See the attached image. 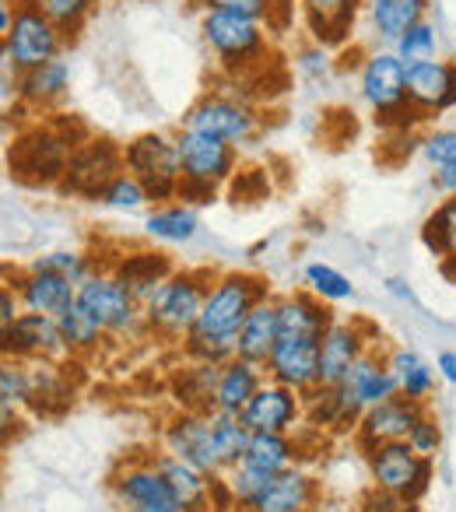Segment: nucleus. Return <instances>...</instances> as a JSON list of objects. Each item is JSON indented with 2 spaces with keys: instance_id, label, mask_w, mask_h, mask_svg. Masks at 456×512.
I'll return each instance as SVG.
<instances>
[{
  "instance_id": "29",
  "label": "nucleus",
  "mask_w": 456,
  "mask_h": 512,
  "mask_svg": "<svg viewBox=\"0 0 456 512\" xmlns=\"http://www.w3.org/2000/svg\"><path fill=\"white\" fill-rule=\"evenodd\" d=\"M428 0H369V18L372 29L386 43H397L400 36L425 22Z\"/></svg>"
},
{
  "instance_id": "12",
  "label": "nucleus",
  "mask_w": 456,
  "mask_h": 512,
  "mask_svg": "<svg viewBox=\"0 0 456 512\" xmlns=\"http://www.w3.org/2000/svg\"><path fill=\"white\" fill-rule=\"evenodd\" d=\"M320 341L323 337H281L264 365L267 376L306 397L320 386Z\"/></svg>"
},
{
  "instance_id": "21",
  "label": "nucleus",
  "mask_w": 456,
  "mask_h": 512,
  "mask_svg": "<svg viewBox=\"0 0 456 512\" xmlns=\"http://www.w3.org/2000/svg\"><path fill=\"white\" fill-rule=\"evenodd\" d=\"M316 502V481L306 470L288 467L285 474H274L257 498L246 505V512H306Z\"/></svg>"
},
{
  "instance_id": "19",
  "label": "nucleus",
  "mask_w": 456,
  "mask_h": 512,
  "mask_svg": "<svg viewBox=\"0 0 456 512\" xmlns=\"http://www.w3.org/2000/svg\"><path fill=\"white\" fill-rule=\"evenodd\" d=\"M67 344L60 334L57 316L22 313L8 330H4V355L8 358H53L64 355Z\"/></svg>"
},
{
  "instance_id": "43",
  "label": "nucleus",
  "mask_w": 456,
  "mask_h": 512,
  "mask_svg": "<svg viewBox=\"0 0 456 512\" xmlns=\"http://www.w3.org/2000/svg\"><path fill=\"white\" fill-rule=\"evenodd\" d=\"M29 400V369H22L18 362H4L0 369V407L11 411L15 404H25Z\"/></svg>"
},
{
  "instance_id": "39",
  "label": "nucleus",
  "mask_w": 456,
  "mask_h": 512,
  "mask_svg": "<svg viewBox=\"0 0 456 512\" xmlns=\"http://www.w3.org/2000/svg\"><path fill=\"white\" fill-rule=\"evenodd\" d=\"M425 246L435 256L456 253V200H446L432 218L425 221Z\"/></svg>"
},
{
  "instance_id": "32",
  "label": "nucleus",
  "mask_w": 456,
  "mask_h": 512,
  "mask_svg": "<svg viewBox=\"0 0 456 512\" xmlns=\"http://www.w3.org/2000/svg\"><path fill=\"white\" fill-rule=\"evenodd\" d=\"M200 228V218L190 204H165L155 207L144 221V232L151 239H162V242H190Z\"/></svg>"
},
{
  "instance_id": "23",
  "label": "nucleus",
  "mask_w": 456,
  "mask_h": 512,
  "mask_svg": "<svg viewBox=\"0 0 456 512\" xmlns=\"http://www.w3.org/2000/svg\"><path fill=\"white\" fill-rule=\"evenodd\" d=\"M362 358V337L351 323H330L320 341V386H341Z\"/></svg>"
},
{
  "instance_id": "4",
  "label": "nucleus",
  "mask_w": 456,
  "mask_h": 512,
  "mask_svg": "<svg viewBox=\"0 0 456 512\" xmlns=\"http://www.w3.org/2000/svg\"><path fill=\"white\" fill-rule=\"evenodd\" d=\"M81 144L64 127H36L11 148V169L18 179L36 186H60L71 165V155Z\"/></svg>"
},
{
  "instance_id": "47",
  "label": "nucleus",
  "mask_w": 456,
  "mask_h": 512,
  "mask_svg": "<svg viewBox=\"0 0 456 512\" xmlns=\"http://www.w3.org/2000/svg\"><path fill=\"white\" fill-rule=\"evenodd\" d=\"M15 320H18V313H15V292H11V288H4V292H0V330H8Z\"/></svg>"
},
{
  "instance_id": "22",
  "label": "nucleus",
  "mask_w": 456,
  "mask_h": 512,
  "mask_svg": "<svg viewBox=\"0 0 456 512\" xmlns=\"http://www.w3.org/2000/svg\"><path fill=\"white\" fill-rule=\"evenodd\" d=\"M264 365L246 362V358H232V362L221 365V379L218 390H214V411L221 414H243L246 404L257 397V390L264 386Z\"/></svg>"
},
{
  "instance_id": "3",
  "label": "nucleus",
  "mask_w": 456,
  "mask_h": 512,
  "mask_svg": "<svg viewBox=\"0 0 456 512\" xmlns=\"http://www.w3.org/2000/svg\"><path fill=\"white\" fill-rule=\"evenodd\" d=\"M207 292H211V285H207L204 274L176 271L144 302V323H148V330L169 337V341H179V337L186 341L193 334V327H197Z\"/></svg>"
},
{
  "instance_id": "27",
  "label": "nucleus",
  "mask_w": 456,
  "mask_h": 512,
  "mask_svg": "<svg viewBox=\"0 0 456 512\" xmlns=\"http://www.w3.org/2000/svg\"><path fill=\"white\" fill-rule=\"evenodd\" d=\"M113 274L123 281V285H127V292L144 306V302H148L151 295L162 288V281H169L176 271H172V264L165 260L162 253H134V256H127V260H120V264L113 267Z\"/></svg>"
},
{
  "instance_id": "35",
  "label": "nucleus",
  "mask_w": 456,
  "mask_h": 512,
  "mask_svg": "<svg viewBox=\"0 0 456 512\" xmlns=\"http://www.w3.org/2000/svg\"><path fill=\"white\" fill-rule=\"evenodd\" d=\"M390 372L397 376V383H400V397H407V400H418V404H425L428 400V393H432V386H435V376H432V369H428L425 362H421L414 351H393L390 355Z\"/></svg>"
},
{
  "instance_id": "50",
  "label": "nucleus",
  "mask_w": 456,
  "mask_h": 512,
  "mask_svg": "<svg viewBox=\"0 0 456 512\" xmlns=\"http://www.w3.org/2000/svg\"><path fill=\"white\" fill-rule=\"evenodd\" d=\"M442 271H446V278H449V281H456V253H449V256H446V264H442Z\"/></svg>"
},
{
  "instance_id": "42",
  "label": "nucleus",
  "mask_w": 456,
  "mask_h": 512,
  "mask_svg": "<svg viewBox=\"0 0 456 512\" xmlns=\"http://www.w3.org/2000/svg\"><path fill=\"white\" fill-rule=\"evenodd\" d=\"M36 271H50V274H60V278L74 281V285H81V281L92 278V267H88V260L81 253H67V249H60V253H50L43 256V260H36Z\"/></svg>"
},
{
  "instance_id": "7",
  "label": "nucleus",
  "mask_w": 456,
  "mask_h": 512,
  "mask_svg": "<svg viewBox=\"0 0 456 512\" xmlns=\"http://www.w3.org/2000/svg\"><path fill=\"white\" fill-rule=\"evenodd\" d=\"M78 306L99 323L106 334H123V330L144 327V306L127 292L116 274H92L78 285Z\"/></svg>"
},
{
  "instance_id": "13",
  "label": "nucleus",
  "mask_w": 456,
  "mask_h": 512,
  "mask_svg": "<svg viewBox=\"0 0 456 512\" xmlns=\"http://www.w3.org/2000/svg\"><path fill=\"white\" fill-rule=\"evenodd\" d=\"M116 498L127 512H186L158 463H130L116 477Z\"/></svg>"
},
{
  "instance_id": "14",
  "label": "nucleus",
  "mask_w": 456,
  "mask_h": 512,
  "mask_svg": "<svg viewBox=\"0 0 456 512\" xmlns=\"http://www.w3.org/2000/svg\"><path fill=\"white\" fill-rule=\"evenodd\" d=\"M362 99L390 120L407 102V64L397 53H372L362 67Z\"/></svg>"
},
{
  "instance_id": "6",
  "label": "nucleus",
  "mask_w": 456,
  "mask_h": 512,
  "mask_svg": "<svg viewBox=\"0 0 456 512\" xmlns=\"http://www.w3.org/2000/svg\"><path fill=\"white\" fill-rule=\"evenodd\" d=\"M67 36L50 22L46 15H39L36 8H29L25 0L15 4V25L4 36V60L15 64L18 74H29L36 67H46L50 60H60Z\"/></svg>"
},
{
  "instance_id": "31",
  "label": "nucleus",
  "mask_w": 456,
  "mask_h": 512,
  "mask_svg": "<svg viewBox=\"0 0 456 512\" xmlns=\"http://www.w3.org/2000/svg\"><path fill=\"white\" fill-rule=\"evenodd\" d=\"M243 467L257 470L264 477L285 474L288 467H295V446L288 439V432H253Z\"/></svg>"
},
{
  "instance_id": "10",
  "label": "nucleus",
  "mask_w": 456,
  "mask_h": 512,
  "mask_svg": "<svg viewBox=\"0 0 456 512\" xmlns=\"http://www.w3.org/2000/svg\"><path fill=\"white\" fill-rule=\"evenodd\" d=\"M120 172H127L123 148H116L113 141H85L71 155V165H67L60 190L74 193V197H85V200H102L106 186L113 183Z\"/></svg>"
},
{
  "instance_id": "40",
  "label": "nucleus",
  "mask_w": 456,
  "mask_h": 512,
  "mask_svg": "<svg viewBox=\"0 0 456 512\" xmlns=\"http://www.w3.org/2000/svg\"><path fill=\"white\" fill-rule=\"evenodd\" d=\"M102 204L116 207V211H137L141 204H148V190H144L134 172H120V176L106 186V193H102Z\"/></svg>"
},
{
  "instance_id": "24",
  "label": "nucleus",
  "mask_w": 456,
  "mask_h": 512,
  "mask_svg": "<svg viewBox=\"0 0 456 512\" xmlns=\"http://www.w3.org/2000/svg\"><path fill=\"white\" fill-rule=\"evenodd\" d=\"M158 470L165 474V481L172 484V491L179 495V502L186 505V512H207L214 509V477L204 474L200 467H193V463L179 460V456H162V460H155Z\"/></svg>"
},
{
  "instance_id": "18",
  "label": "nucleus",
  "mask_w": 456,
  "mask_h": 512,
  "mask_svg": "<svg viewBox=\"0 0 456 512\" xmlns=\"http://www.w3.org/2000/svg\"><path fill=\"white\" fill-rule=\"evenodd\" d=\"M239 418L250 432H292L302 418V393L271 379V383L260 386L257 397L246 404Z\"/></svg>"
},
{
  "instance_id": "30",
  "label": "nucleus",
  "mask_w": 456,
  "mask_h": 512,
  "mask_svg": "<svg viewBox=\"0 0 456 512\" xmlns=\"http://www.w3.org/2000/svg\"><path fill=\"white\" fill-rule=\"evenodd\" d=\"M67 85H71V71L64 60H50L46 67H36L29 74H18V99L25 106H53L57 99H64Z\"/></svg>"
},
{
  "instance_id": "8",
  "label": "nucleus",
  "mask_w": 456,
  "mask_h": 512,
  "mask_svg": "<svg viewBox=\"0 0 456 512\" xmlns=\"http://www.w3.org/2000/svg\"><path fill=\"white\" fill-rule=\"evenodd\" d=\"M369 470L379 491L414 502L425 491L428 477H432V460L414 453L411 442L404 439V442H386V446L369 449Z\"/></svg>"
},
{
  "instance_id": "9",
  "label": "nucleus",
  "mask_w": 456,
  "mask_h": 512,
  "mask_svg": "<svg viewBox=\"0 0 456 512\" xmlns=\"http://www.w3.org/2000/svg\"><path fill=\"white\" fill-rule=\"evenodd\" d=\"M200 32H204V43L218 53L225 67L250 64V60H257L267 46L260 18L228 15V11H204Z\"/></svg>"
},
{
  "instance_id": "36",
  "label": "nucleus",
  "mask_w": 456,
  "mask_h": 512,
  "mask_svg": "<svg viewBox=\"0 0 456 512\" xmlns=\"http://www.w3.org/2000/svg\"><path fill=\"white\" fill-rule=\"evenodd\" d=\"M29 8H36L39 15H46L67 39L78 36L85 29V22L92 18L95 0H25Z\"/></svg>"
},
{
  "instance_id": "1",
  "label": "nucleus",
  "mask_w": 456,
  "mask_h": 512,
  "mask_svg": "<svg viewBox=\"0 0 456 512\" xmlns=\"http://www.w3.org/2000/svg\"><path fill=\"white\" fill-rule=\"evenodd\" d=\"M267 299V285L253 274H221L211 285L200 309V320L193 334L183 341L186 355L193 362L225 365L239 355V330L250 320V313Z\"/></svg>"
},
{
  "instance_id": "11",
  "label": "nucleus",
  "mask_w": 456,
  "mask_h": 512,
  "mask_svg": "<svg viewBox=\"0 0 456 512\" xmlns=\"http://www.w3.org/2000/svg\"><path fill=\"white\" fill-rule=\"evenodd\" d=\"M183 130L207 137H221L228 144H246L257 134V116L246 102L225 99V95H204L197 106L186 113Z\"/></svg>"
},
{
  "instance_id": "49",
  "label": "nucleus",
  "mask_w": 456,
  "mask_h": 512,
  "mask_svg": "<svg viewBox=\"0 0 456 512\" xmlns=\"http://www.w3.org/2000/svg\"><path fill=\"white\" fill-rule=\"evenodd\" d=\"M439 372H442V379H449V383H456V355L453 351H442L439 355Z\"/></svg>"
},
{
  "instance_id": "5",
  "label": "nucleus",
  "mask_w": 456,
  "mask_h": 512,
  "mask_svg": "<svg viewBox=\"0 0 456 512\" xmlns=\"http://www.w3.org/2000/svg\"><path fill=\"white\" fill-rule=\"evenodd\" d=\"M127 172L141 179L148 190V200H176L179 183H183V165H179V148L165 134H141L123 148Z\"/></svg>"
},
{
  "instance_id": "28",
  "label": "nucleus",
  "mask_w": 456,
  "mask_h": 512,
  "mask_svg": "<svg viewBox=\"0 0 456 512\" xmlns=\"http://www.w3.org/2000/svg\"><path fill=\"white\" fill-rule=\"evenodd\" d=\"M344 386L355 393V400L365 407V411L400 393V383H397V376L390 372V365H383L379 358H372V355L358 358L355 369H351L348 379H344Z\"/></svg>"
},
{
  "instance_id": "15",
  "label": "nucleus",
  "mask_w": 456,
  "mask_h": 512,
  "mask_svg": "<svg viewBox=\"0 0 456 512\" xmlns=\"http://www.w3.org/2000/svg\"><path fill=\"white\" fill-rule=\"evenodd\" d=\"M165 446L172 456L193 463L204 474L218 477L221 474V460H218V446H214V425L211 414L200 411H186L183 418H176L165 432Z\"/></svg>"
},
{
  "instance_id": "16",
  "label": "nucleus",
  "mask_w": 456,
  "mask_h": 512,
  "mask_svg": "<svg viewBox=\"0 0 456 512\" xmlns=\"http://www.w3.org/2000/svg\"><path fill=\"white\" fill-rule=\"evenodd\" d=\"M407 102L414 113H442L456 106V60H421L407 67Z\"/></svg>"
},
{
  "instance_id": "37",
  "label": "nucleus",
  "mask_w": 456,
  "mask_h": 512,
  "mask_svg": "<svg viewBox=\"0 0 456 512\" xmlns=\"http://www.w3.org/2000/svg\"><path fill=\"white\" fill-rule=\"evenodd\" d=\"M60 334H64V344H67V351H71V355H85V351L99 348V341H102V334H106V330H102L99 323H95L92 316H88L85 309L74 302V306L60 316Z\"/></svg>"
},
{
  "instance_id": "17",
  "label": "nucleus",
  "mask_w": 456,
  "mask_h": 512,
  "mask_svg": "<svg viewBox=\"0 0 456 512\" xmlns=\"http://www.w3.org/2000/svg\"><path fill=\"white\" fill-rule=\"evenodd\" d=\"M425 404L418 400H407V397H390L383 404L369 407L358 421V442L365 449H376V446H386V442H404L411 435L414 421L421 418Z\"/></svg>"
},
{
  "instance_id": "25",
  "label": "nucleus",
  "mask_w": 456,
  "mask_h": 512,
  "mask_svg": "<svg viewBox=\"0 0 456 512\" xmlns=\"http://www.w3.org/2000/svg\"><path fill=\"white\" fill-rule=\"evenodd\" d=\"M278 323L281 337H323L334 320H330L323 299H316L313 292H299L278 299Z\"/></svg>"
},
{
  "instance_id": "2",
  "label": "nucleus",
  "mask_w": 456,
  "mask_h": 512,
  "mask_svg": "<svg viewBox=\"0 0 456 512\" xmlns=\"http://www.w3.org/2000/svg\"><path fill=\"white\" fill-rule=\"evenodd\" d=\"M176 148L179 165H183V183L176 197L179 204H211L218 186L236 176V144L183 130L176 137Z\"/></svg>"
},
{
  "instance_id": "34",
  "label": "nucleus",
  "mask_w": 456,
  "mask_h": 512,
  "mask_svg": "<svg viewBox=\"0 0 456 512\" xmlns=\"http://www.w3.org/2000/svg\"><path fill=\"white\" fill-rule=\"evenodd\" d=\"M302 4H306L309 25H313L323 43H337L358 8V0H302Z\"/></svg>"
},
{
  "instance_id": "41",
  "label": "nucleus",
  "mask_w": 456,
  "mask_h": 512,
  "mask_svg": "<svg viewBox=\"0 0 456 512\" xmlns=\"http://www.w3.org/2000/svg\"><path fill=\"white\" fill-rule=\"evenodd\" d=\"M393 53H397L407 67L421 64V60H435V29L428 22L414 25L407 36H400L397 43H393Z\"/></svg>"
},
{
  "instance_id": "45",
  "label": "nucleus",
  "mask_w": 456,
  "mask_h": 512,
  "mask_svg": "<svg viewBox=\"0 0 456 512\" xmlns=\"http://www.w3.org/2000/svg\"><path fill=\"white\" fill-rule=\"evenodd\" d=\"M421 151H425V158L435 165V169L456 165V130H439V134L425 137V141H421Z\"/></svg>"
},
{
  "instance_id": "44",
  "label": "nucleus",
  "mask_w": 456,
  "mask_h": 512,
  "mask_svg": "<svg viewBox=\"0 0 456 512\" xmlns=\"http://www.w3.org/2000/svg\"><path fill=\"white\" fill-rule=\"evenodd\" d=\"M407 442H411L414 453H421V456H428V460H432L435 449H439V442H442L439 421H435L428 411H421V418L414 421V428H411V435H407Z\"/></svg>"
},
{
  "instance_id": "20",
  "label": "nucleus",
  "mask_w": 456,
  "mask_h": 512,
  "mask_svg": "<svg viewBox=\"0 0 456 512\" xmlns=\"http://www.w3.org/2000/svg\"><path fill=\"white\" fill-rule=\"evenodd\" d=\"M18 292V302L25 306V313H43V316H64L67 309L78 302V285L60 274H50V271H36L29 267V274H22L15 285Z\"/></svg>"
},
{
  "instance_id": "48",
  "label": "nucleus",
  "mask_w": 456,
  "mask_h": 512,
  "mask_svg": "<svg viewBox=\"0 0 456 512\" xmlns=\"http://www.w3.org/2000/svg\"><path fill=\"white\" fill-rule=\"evenodd\" d=\"M435 186H439L442 193H449V197H456V165L435 169Z\"/></svg>"
},
{
  "instance_id": "26",
  "label": "nucleus",
  "mask_w": 456,
  "mask_h": 512,
  "mask_svg": "<svg viewBox=\"0 0 456 512\" xmlns=\"http://www.w3.org/2000/svg\"><path fill=\"white\" fill-rule=\"evenodd\" d=\"M278 341H281L278 302L264 299L250 313V320L243 323V330H239V358H246V362H257V365H267V358H271V351H274V344H278Z\"/></svg>"
},
{
  "instance_id": "46",
  "label": "nucleus",
  "mask_w": 456,
  "mask_h": 512,
  "mask_svg": "<svg viewBox=\"0 0 456 512\" xmlns=\"http://www.w3.org/2000/svg\"><path fill=\"white\" fill-rule=\"evenodd\" d=\"M207 11H228V15H246V18H264L271 15L274 0H200Z\"/></svg>"
},
{
  "instance_id": "33",
  "label": "nucleus",
  "mask_w": 456,
  "mask_h": 512,
  "mask_svg": "<svg viewBox=\"0 0 456 512\" xmlns=\"http://www.w3.org/2000/svg\"><path fill=\"white\" fill-rule=\"evenodd\" d=\"M211 425H214V446H218L221 470L239 467L246 449H250L253 432L243 425V418H236V414H221V411H211Z\"/></svg>"
},
{
  "instance_id": "38",
  "label": "nucleus",
  "mask_w": 456,
  "mask_h": 512,
  "mask_svg": "<svg viewBox=\"0 0 456 512\" xmlns=\"http://www.w3.org/2000/svg\"><path fill=\"white\" fill-rule=\"evenodd\" d=\"M306 285L316 299L323 302H344V299H355V288L351 281L344 278L341 271H334L330 264H309L306 267Z\"/></svg>"
}]
</instances>
